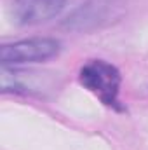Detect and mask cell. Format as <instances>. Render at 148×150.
I'll use <instances>...</instances> for the list:
<instances>
[{"instance_id": "6da1fadb", "label": "cell", "mask_w": 148, "mask_h": 150, "mask_svg": "<svg viewBox=\"0 0 148 150\" xmlns=\"http://www.w3.org/2000/svg\"><path fill=\"white\" fill-rule=\"evenodd\" d=\"M120 72L106 61L96 59L82 67L80 82L92 94H96L105 105L120 108L118 105V89H120Z\"/></svg>"}, {"instance_id": "7a4b0ae2", "label": "cell", "mask_w": 148, "mask_h": 150, "mask_svg": "<svg viewBox=\"0 0 148 150\" xmlns=\"http://www.w3.org/2000/svg\"><path fill=\"white\" fill-rule=\"evenodd\" d=\"M58 52H59V42L54 38H26L2 45L0 61L2 65L40 63L54 58Z\"/></svg>"}, {"instance_id": "3957f363", "label": "cell", "mask_w": 148, "mask_h": 150, "mask_svg": "<svg viewBox=\"0 0 148 150\" xmlns=\"http://www.w3.org/2000/svg\"><path fill=\"white\" fill-rule=\"evenodd\" d=\"M66 0H14L12 12L21 25L45 23L65 9Z\"/></svg>"}, {"instance_id": "277c9868", "label": "cell", "mask_w": 148, "mask_h": 150, "mask_svg": "<svg viewBox=\"0 0 148 150\" xmlns=\"http://www.w3.org/2000/svg\"><path fill=\"white\" fill-rule=\"evenodd\" d=\"M110 4L103 2V0H94L89 2L85 5H82L80 9H77L73 14L65 21V26L70 30H91L99 26L103 21H108L110 18Z\"/></svg>"}]
</instances>
